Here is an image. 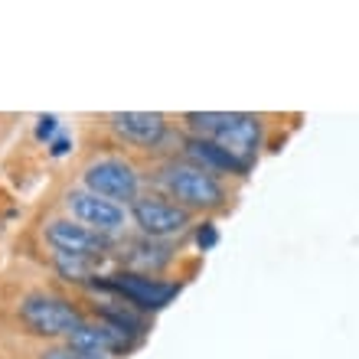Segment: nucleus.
Here are the masks:
<instances>
[{"label":"nucleus","instance_id":"nucleus-14","mask_svg":"<svg viewBox=\"0 0 359 359\" xmlns=\"http://www.w3.org/2000/svg\"><path fill=\"white\" fill-rule=\"evenodd\" d=\"M216 242H219V232H216V226H212V222H206V226H203V229H199V232H196V245L203 248V252H209V248L216 245Z\"/></svg>","mask_w":359,"mask_h":359},{"label":"nucleus","instance_id":"nucleus-16","mask_svg":"<svg viewBox=\"0 0 359 359\" xmlns=\"http://www.w3.org/2000/svg\"><path fill=\"white\" fill-rule=\"evenodd\" d=\"M53 131H56V118H53V114L39 118V124H36V137H39V141H46V137H49Z\"/></svg>","mask_w":359,"mask_h":359},{"label":"nucleus","instance_id":"nucleus-12","mask_svg":"<svg viewBox=\"0 0 359 359\" xmlns=\"http://www.w3.org/2000/svg\"><path fill=\"white\" fill-rule=\"evenodd\" d=\"M170 258H173V252L163 245V242L144 236L141 242H134V245L128 248L124 262L134 268V274H147V278H151V274L163 271V268L170 265Z\"/></svg>","mask_w":359,"mask_h":359},{"label":"nucleus","instance_id":"nucleus-3","mask_svg":"<svg viewBox=\"0 0 359 359\" xmlns=\"http://www.w3.org/2000/svg\"><path fill=\"white\" fill-rule=\"evenodd\" d=\"M86 189L102 199H111L118 206H131L141 196V177L128 161L121 157H102L86 167Z\"/></svg>","mask_w":359,"mask_h":359},{"label":"nucleus","instance_id":"nucleus-6","mask_svg":"<svg viewBox=\"0 0 359 359\" xmlns=\"http://www.w3.org/2000/svg\"><path fill=\"white\" fill-rule=\"evenodd\" d=\"M66 209L76 222L102 232V236H114V232L124 229V206L111 203V199L95 196L88 189H72L66 196Z\"/></svg>","mask_w":359,"mask_h":359},{"label":"nucleus","instance_id":"nucleus-1","mask_svg":"<svg viewBox=\"0 0 359 359\" xmlns=\"http://www.w3.org/2000/svg\"><path fill=\"white\" fill-rule=\"evenodd\" d=\"M161 187L170 199H177V206L187 212H212V209L226 206V187L219 183L216 173L203 170L193 161H170L161 167Z\"/></svg>","mask_w":359,"mask_h":359},{"label":"nucleus","instance_id":"nucleus-9","mask_svg":"<svg viewBox=\"0 0 359 359\" xmlns=\"http://www.w3.org/2000/svg\"><path fill=\"white\" fill-rule=\"evenodd\" d=\"M108 124L124 144L134 147H157L167 134V118L161 111H114Z\"/></svg>","mask_w":359,"mask_h":359},{"label":"nucleus","instance_id":"nucleus-15","mask_svg":"<svg viewBox=\"0 0 359 359\" xmlns=\"http://www.w3.org/2000/svg\"><path fill=\"white\" fill-rule=\"evenodd\" d=\"M39 359H79V350H72V346H49V350L39 353Z\"/></svg>","mask_w":359,"mask_h":359},{"label":"nucleus","instance_id":"nucleus-5","mask_svg":"<svg viewBox=\"0 0 359 359\" xmlns=\"http://www.w3.org/2000/svg\"><path fill=\"white\" fill-rule=\"evenodd\" d=\"M104 287L118 291L137 311H161V307H167L180 294V284L161 281V278H147V274H134V271L114 274V278L104 281Z\"/></svg>","mask_w":359,"mask_h":359},{"label":"nucleus","instance_id":"nucleus-18","mask_svg":"<svg viewBox=\"0 0 359 359\" xmlns=\"http://www.w3.org/2000/svg\"><path fill=\"white\" fill-rule=\"evenodd\" d=\"M79 359H108V356H88V353H79Z\"/></svg>","mask_w":359,"mask_h":359},{"label":"nucleus","instance_id":"nucleus-11","mask_svg":"<svg viewBox=\"0 0 359 359\" xmlns=\"http://www.w3.org/2000/svg\"><path fill=\"white\" fill-rule=\"evenodd\" d=\"M187 154L193 157V163H199V167L209 170V173H238V177H245L248 173V163H242L238 157H232L226 147H219V144L209 141V137H189Z\"/></svg>","mask_w":359,"mask_h":359},{"label":"nucleus","instance_id":"nucleus-2","mask_svg":"<svg viewBox=\"0 0 359 359\" xmlns=\"http://www.w3.org/2000/svg\"><path fill=\"white\" fill-rule=\"evenodd\" d=\"M17 313H20V320H23V327H27L29 333L49 337V340L69 337L79 323L86 320L66 297H56V294H29V297L20 301Z\"/></svg>","mask_w":359,"mask_h":359},{"label":"nucleus","instance_id":"nucleus-7","mask_svg":"<svg viewBox=\"0 0 359 359\" xmlns=\"http://www.w3.org/2000/svg\"><path fill=\"white\" fill-rule=\"evenodd\" d=\"M46 238L56 252H69V255H86V258H102L111 245V238L95 232V229L82 226L76 219H53L46 222Z\"/></svg>","mask_w":359,"mask_h":359},{"label":"nucleus","instance_id":"nucleus-8","mask_svg":"<svg viewBox=\"0 0 359 359\" xmlns=\"http://www.w3.org/2000/svg\"><path fill=\"white\" fill-rule=\"evenodd\" d=\"M66 346L88 356H111V353H128L131 350V333L114 327L108 320H82L76 330L66 337Z\"/></svg>","mask_w":359,"mask_h":359},{"label":"nucleus","instance_id":"nucleus-13","mask_svg":"<svg viewBox=\"0 0 359 359\" xmlns=\"http://www.w3.org/2000/svg\"><path fill=\"white\" fill-rule=\"evenodd\" d=\"M92 265H95V258L56 252V268H59V274H62V278H69V281H86L88 274H92Z\"/></svg>","mask_w":359,"mask_h":359},{"label":"nucleus","instance_id":"nucleus-17","mask_svg":"<svg viewBox=\"0 0 359 359\" xmlns=\"http://www.w3.org/2000/svg\"><path fill=\"white\" fill-rule=\"evenodd\" d=\"M66 151H69V141H66V137H59V141L53 144V154L59 157V154H66Z\"/></svg>","mask_w":359,"mask_h":359},{"label":"nucleus","instance_id":"nucleus-4","mask_svg":"<svg viewBox=\"0 0 359 359\" xmlns=\"http://www.w3.org/2000/svg\"><path fill=\"white\" fill-rule=\"evenodd\" d=\"M189 216L193 212H187L183 206H177V203H170V199L163 196H137L131 203V219L134 226L141 229L147 238H157V242H163V238L170 236H180L183 229L189 226Z\"/></svg>","mask_w":359,"mask_h":359},{"label":"nucleus","instance_id":"nucleus-10","mask_svg":"<svg viewBox=\"0 0 359 359\" xmlns=\"http://www.w3.org/2000/svg\"><path fill=\"white\" fill-rule=\"evenodd\" d=\"M212 141H216L219 147H226L232 157H238L242 163H248V167H252L258 147H262V118L236 111V114H232V121H229L226 128L212 137Z\"/></svg>","mask_w":359,"mask_h":359}]
</instances>
